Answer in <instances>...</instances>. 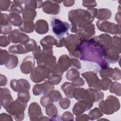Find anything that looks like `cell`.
<instances>
[{
	"instance_id": "cell-1",
	"label": "cell",
	"mask_w": 121,
	"mask_h": 121,
	"mask_svg": "<svg viewBox=\"0 0 121 121\" xmlns=\"http://www.w3.org/2000/svg\"><path fill=\"white\" fill-rule=\"evenodd\" d=\"M78 51L81 60L96 63L102 69L108 67L109 64L105 59V51L98 36L82 41Z\"/></svg>"
},
{
	"instance_id": "cell-2",
	"label": "cell",
	"mask_w": 121,
	"mask_h": 121,
	"mask_svg": "<svg viewBox=\"0 0 121 121\" xmlns=\"http://www.w3.org/2000/svg\"><path fill=\"white\" fill-rule=\"evenodd\" d=\"M98 10L96 8H88L86 10L78 9L69 11L68 13L69 20L71 22V31L77 33L80 29L86 25L91 24L96 17Z\"/></svg>"
},
{
	"instance_id": "cell-3",
	"label": "cell",
	"mask_w": 121,
	"mask_h": 121,
	"mask_svg": "<svg viewBox=\"0 0 121 121\" xmlns=\"http://www.w3.org/2000/svg\"><path fill=\"white\" fill-rule=\"evenodd\" d=\"M120 103L116 97L109 95L105 100L102 101L99 106L101 110L106 114H111L120 109Z\"/></svg>"
},
{
	"instance_id": "cell-4",
	"label": "cell",
	"mask_w": 121,
	"mask_h": 121,
	"mask_svg": "<svg viewBox=\"0 0 121 121\" xmlns=\"http://www.w3.org/2000/svg\"><path fill=\"white\" fill-rule=\"evenodd\" d=\"M81 42L77 35L73 34L69 35L65 38L64 45L69 51L70 57L79 58L80 54L78 47Z\"/></svg>"
},
{
	"instance_id": "cell-5",
	"label": "cell",
	"mask_w": 121,
	"mask_h": 121,
	"mask_svg": "<svg viewBox=\"0 0 121 121\" xmlns=\"http://www.w3.org/2000/svg\"><path fill=\"white\" fill-rule=\"evenodd\" d=\"M27 107V103H24L19 100H16L10 104L9 107L6 109V111L9 113L14 116L15 120L18 118V120L24 119V112Z\"/></svg>"
},
{
	"instance_id": "cell-6",
	"label": "cell",
	"mask_w": 121,
	"mask_h": 121,
	"mask_svg": "<svg viewBox=\"0 0 121 121\" xmlns=\"http://www.w3.org/2000/svg\"><path fill=\"white\" fill-rule=\"evenodd\" d=\"M52 70L48 67L43 65H38L31 72L30 78L33 82L39 83L45 78H48Z\"/></svg>"
},
{
	"instance_id": "cell-7",
	"label": "cell",
	"mask_w": 121,
	"mask_h": 121,
	"mask_svg": "<svg viewBox=\"0 0 121 121\" xmlns=\"http://www.w3.org/2000/svg\"><path fill=\"white\" fill-rule=\"evenodd\" d=\"M51 25L53 33L58 37L64 35L69 28V25L68 23L58 18H53Z\"/></svg>"
},
{
	"instance_id": "cell-8",
	"label": "cell",
	"mask_w": 121,
	"mask_h": 121,
	"mask_svg": "<svg viewBox=\"0 0 121 121\" xmlns=\"http://www.w3.org/2000/svg\"><path fill=\"white\" fill-rule=\"evenodd\" d=\"M71 65V59L67 55H62L59 59L58 64L52 70V74H57L62 75Z\"/></svg>"
},
{
	"instance_id": "cell-9",
	"label": "cell",
	"mask_w": 121,
	"mask_h": 121,
	"mask_svg": "<svg viewBox=\"0 0 121 121\" xmlns=\"http://www.w3.org/2000/svg\"><path fill=\"white\" fill-rule=\"evenodd\" d=\"M96 25L98 29L103 32L110 33L112 34H120V26L114 23L106 21H97Z\"/></svg>"
},
{
	"instance_id": "cell-10",
	"label": "cell",
	"mask_w": 121,
	"mask_h": 121,
	"mask_svg": "<svg viewBox=\"0 0 121 121\" xmlns=\"http://www.w3.org/2000/svg\"><path fill=\"white\" fill-rule=\"evenodd\" d=\"M82 76L86 79L89 87L97 91H100L101 81L95 73L92 71H87L82 73Z\"/></svg>"
},
{
	"instance_id": "cell-11",
	"label": "cell",
	"mask_w": 121,
	"mask_h": 121,
	"mask_svg": "<svg viewBox=\"0 0 121 121\" xmlns=\"http://www.w3.org/2000/svg\"><path fill=\"white\" fill-rule=\"evenodd\" d=\"M8 38L12 43H19L22 44L26 43L30 39L27 35L17 29L13 30L9 35Z\"/></svg>"
},
{
	"instance_id": "cell-12",
	"label": "cell",
	"mask_w": 121,
	"mask_h": 121,
	"mask_svg": "<svg viewBox=\"0 0 121 121\" xmlns=\"http://www.w3.org/2000/svg\"><path fill=\"white\" fill-rule=\"evenodd\" d=\"M54 88L53 85L47 80L42 84L35 85L33 88V93L35 95H39L41 94L46 95Z\"/></svg>"
},
{
	"instance_id": "cell-13",
	"label": "cell",
	"mask_w": 121,
	"mask_h": 121,
	"mask_svg": "<svg viewBox=\"0 0 121 121\" xmlns=\"http://www.w3.org/2000/svg\"><path fill=\"white\" fill-rule=\"evenodd\" d=\"M95 34V27L94 24H89L82 27L77 32V36L81 41L87 40Z\"/></svg>"
},
{
	"instance_id": "cell-14",
	"label": "cell",
	"mask_w": 121,
	"mask_h": 121,
	"mask_svg": "<svg viewBox=\"0 0 121 121\" xmlns=\"http://www.w3.org/2000/svg\"><path fill=\"white\" fill-rule=\"evenodd\" d=\"M10 86L14 91L18 92L23 90L28 91L30 88V85L28 81L22 78L18 80L12 79L10 81Z\"/></svg>"
},
{
	"instance_id": "cell-15",
	"label": "cell",
	"mask_w": 121,
	"mask_h": 121,
	"mask_svg": "<svg viewBox=\"0 0 121 121\" xmlns=\"http://www.w3.org/2000/svg\"><path fill=\"white\" fill-rule=\"evenodd\" d=\"M93 105V103L86 100H80L75 104L73 108V113L75 115L81 114L86 111L90 109Z\"/></svg>"
},
{
	"instance_id": "cell-16",
	"label": "cell",
	"mask_w": 121,
	"mask_h": 121,
	"mask_svg": "<svg viewBox=\"0 0 121 121\" xmlns=\"http://www.w3.org/2000/svg\"><path fill=\"white\" fill-rule=\"evenodd\" d=\"M58 1L46 0L43 4V10L44 13L56 15L59 13L60 6Z\"/></svg>"
},
{
	"instance_id": "cell-17",
	"label": "cell",
	"mask_w": 121,
	"mask_h": 121,
	"mask_svg": "<svg viewBox=\"0 0 121 121\" xmlns=\"http://www.w3.org/2000/svg\"><path fill=\"white\" fill-rule=\"evenodd\" d=\"M35 60L31 56H28L23 60L20 66V70L22 73L25 74H28L33 71L35 69Z\"/></svg>"
},
{
	"instance_id": "cell-18",
	"label": "cell",
	"mask_w": 121,
	"mask_h": 121,
	"mask_svg": "<svg viewBox=\"0 0 121 121\" xmlns=\"http://www.w3.org/2000/svg\"><path fill=\"white\" fill-rule=\"evenodd\" d=\"M13 102V98L8 88H0V104L5 109Z\"/></svg>"
},
{
	"instance_id": "cell-19",
	"label": "cell",
	"mask_w": 121,
	"mask_h": 121,
	"mask_svg": "<svg viewBox=\"0 0 121 121\" xmlns=\"http://www.w3.org/2000/svg\"><path fill=\"white\" fill-rule=\"evenodd\" d=\"M58 40L52 35H48L44 37L40 41V44L42 45L43 49H52L53 45L56 46L58 44Z\"/></svg>"
},
{
	"instance_id": "cell-20",
	"label": "cell",
	"mask_w": 121,
	"mask_h": 121,
	"mask_svg": "<svg viewBox=\"0 0 121 121\" xmlns=\"http://www.w3.org/2000/svg\"><path fill=\"white\" fill-rule=\"evenodd\" d=\"M28 115L30 119L34 117H42V112L41 108L38 104L33 102L30 104L28 108Z\"/></svg>"
},
{
	"instance_id": "cell-21",
	"label": "cell",
	"mask_w": 121,
	"mask_h": 121,
	"mask_svg": "<svg viewBox=\"0 0 121 121\" xmlns=\"http://www.w3.org/2000/svg\"><path fill=\"white\" fill-rule=\"evenodd\" d=\"M49 30L48 23L46 21L39 19L36 21L35 25V31L40 35L46 33Z\"/></svg>"
},
{
	"instance_id": "cell-22",
	"label": "cell",
	"mask_w": 121,
	"mask_h": 121,
	"mask_svg": "<svg viewBox=\"0 0 121 121\" xmlns=\"http://www.w3.org/2000/svg\"><path fill=\"white\" fill-rule=\"evenodd\" d=\"M5 60L3 64L9 69H12L15 68L17 65L18 58L17 56L9 54Z\"/></svg>"
},
{
	"instance_id": "cell-23",
	"label": "cell",
	"mask_w": 121,
	"mask_h": 121,
	"mask_svg": "<svg viewBox=\"0 0 121 121\" xmlns=\"http://www.w3.org/2000/svg\"><path fill=\"white\" fill-rule=\"evenodd\" d=\"M9 52L13 54H25L28 52L26 50L25 44L13 45L9 48Z\"/></svg>"
},
{
	"instance_id": "cell-24",
	"label": "cell",
	"mask_w": 121,
	"mask_h": 121,
	"mask_svg": "<svg viewBox=\"0 0 121 121\" xmlns=\"http://www.w3.org/2000/svg\"><path fill=\"white\" fill-rule=\"evenodd\" d=\"M75 86H74L72 83L69 82H65L61 86V89L63 90V92L65 93L66 96L69 98H73V91Z\"/></svg>"
},
{
	"instance_id": "cell-25",
	"label": "cell",
	"mask_w": 121,
	"mask_h": 121,
	"mask_svg": "<svg viewBox=\"0 0 121 121\" xmlns=\"http://www.w3.org/2000/svg\"><path fill=\"white\" fill-rule=\"evenodd\" d=\"M23 17L24 20L33 21L36 15V12L35 9L25 8L23 13Z\"/></svg>"
},
{
	"instance_id": "cell-26",
	"label": "cell",
	"mask_w": 121,
	"mask_h": 121,
	"mask_svg": "<svg viewBox=\"0 0 121 121\" xmlns=\"http://www.w3.org/2000/svg\"><path fill=\"white\" fill-rule=\"evenodd\" d=\"M20 30L26 33H30L34 31L35 28L34 22L31 21H23L22 24L19 26Z\"/></svg>"
},
{
	"instance_id": "cell-27",
	"label": "cell",
	"mask_w": 121,
	"mask_h": 121,
	"mask_svg": "<svg viewBox=\"0 0 121 121\" xmlns=\"http://www.w3.org/2000/svg\"><path fill=\"white\" fill-rule=\"evenodd\" d=\"M10 24L14 26H19L23 23V20L21 16L16 13H11L9 15Z\"/></svg>"
},
{
	"instance_id": "cell-28",
	"label": "cell",
	"mask_w": 121,
	"mask_h": 121,
	"mask_svg": "<svg viewBox=\"0 0 121 121\" xmlns=\"http://www.w3.org/2000/svg\"><path fill=\"white\" fill-rule=\"evenodd\" d=\"M112 13L107 9H100L98 10L96 17L100 20H107L111 17Z\"/></svg>"
},
{
	"instance_id": "cell-29",
	"label": "cell",
	"mask_w": 121,
	"mask_h": 121,
	"mask_svg": "<svg viewBox=\"0 0 121 121\" xmlns=\"http://www.w3.org/2000/svg\"><path fill=\"white\" fill-rule=\"evenodd\" d=\"M43 4V1L26 0L25 1V8L35 9L36 8H41Z\"/></svg>"
},
{
	"instance_id": "cell-30",
	"label": "cell",
	"mask_w": 121,
	"mask_h": 121,
	"mask_svg": "<svg viewBox=\"0 0 121 121\" xmlns=\"http://www.w3.org/2000/svg\"><path fill=\"white\" fill-rule=\"evenodd\" d=\"M24 103H27L30 99L29 92L27 90H23L19 92L17 94V98Z\"/></svg>"
},
{
	"instance_id": "cell-31",
	"label": "cell",
	"mask_w": 121,
	"mask_h": 121,
	"mask_svg": "<svg viewBox=\"0 0 121 121\" xmlns=\"http://www.w3.org/2000/svg\"><path fill=\"white\" fill-rule=\"evenodd\" d=\"M13 2V3H12V4L11 5L8 11L9 12H12V13H16L18 14L21 13L23 11V9L22 6L15 2V0H14Z\"/></svg>"
},
{
	"instance_id": "cell-32",
	"label": "cell",
	"mask_w": 121,
	"mask_h": 121,
	"mask_svg": "<svg viewBox=\"0 0 121 121\" xmlns=\"http://www.w3.org/2000/svg\"><path fill=\"white\" fill-rule=\"evenodd\" d=\"M114 72V69L112 68H107L102 69L100 71V75L102 78H106L111 77Z\"/></svg>"
},
{
	"instance_id": "cell-33",
	"label": "cell",
	"mask_w": 121,
	"mask_h": 121,
	"mask_svg": "<svg viewBox=\"0 0 121 121\" xmlns=\"http://www.w3.org/2000/svg\"><path fill=\"white\" fill-rule=\"evenodd\" d=\"M79 73L76 69H72L69 70L66 74V78L69 80H73L79 77Z\"/></svg>"
},
{
	"instance_id": "cell-34",
	"label": "cell",
	"mask_w": 121,
	"mask_h": 121,
	"mask_svg": "<svg viewBox=\"0 0 121 121\" xmlns=\"http://www.w3.org/2000/svg\"><path fill=\"white\" fill-rule=\"evenodd\" d=\"M48 80L52 85H58L61 81L62 77L60 75L57 74H52L48 78Z\"/></svg>"
},
{
	"instance_id": "cell-35",
	"label": "cell",
	"mask_w": 121,
	"mask_h": 121,
	"mask_svg": "<svg viewBox=\"0 0 121 121\" xmlns=\"http://www.w3.org/2000/svg\"><path fill=\"white\" fill-rule=\"evenodd\" d=\"M48 95L52 102H57L62 97L61 94L57 90H52Z\"/></svg>"
},
{
	"instance_id": "cell-36",
	"label": "cell",
	"mask_w": 121,
	"mask_h": 121,
	"mask_svg": "<svg viewBox=\"0 0 121 121\" xmlns=\"http://www.w3.org/2000/svg\"><path fill=\"white\" fill-rule=\"evenodd\" d=\"M51 109L48 106H46V114L51 117H54L56 116V114H57V109L55 107V106L52 104H51Z\"/></svg>"
},
{
	"instance_id": "cell-37",
	"label": "cell",
	"mask_w": 121,
	"mask_h": 121,
	"mask_svg": "<svg viewBox=\"0 0 121 121\" xmlns=\"http://www.w3.org/2000/svg\"><path fill=\"white\" fill-rule=\"evenodd\" d=\"M112 84V81L108 78L103 79L100 83V87L104 90H107L110 88L111 84Z\"/></svg>"
},
{
	"instance_id": "cell-38",
	"label": "cell",
	"mask_w": 121,
	"mask_h": 121,
	"mask_svg": "<svg viewBox=\"0 0 121 121\" xmlns=\"http://www.w3.org/2000/svg\"><path fill=\"white\" fill-rule=\"evenodd\" d=\"M12 26L11 24L5 26H0V33L3 35L10 34L11 32Z\"/></svg>"
},
{
	"instance_id": "cell-39",
	"label": "cell",
	"mask_w": 121,
	"mask_h": 121,
	"mask_svg": "<svg viewBox=\"0 0 121 121\" xmlns=\"http://www.w3.org/2000/svg\"><path fill=\"white\" fill-rule=\"evenodd\" d=\"M91 112H93V113H95L94 114H92V115H90V119H91V117L92 118V120H95V119H96V118H100V117L101 116H103V114L102 112H101L99 110V109L97 108H94V109H93L91 111H90Z\"/></svg>"
},
{
	"instance_id": "cell-40",
	"label": "cell",
	"mask_w": 121,
	"mask_h": 121,
	"mask_svg": "<svg viewBox=\"0 0 121 121\" xmlns=\"http://www.w3.org/2000/svg\"><path fill=\"white\" fill-rule=\"evenodd\" d=\"M11 1L7 0H0V10H8V9L10 5L12 3Z\"/></svg>"
},
{
	"instance_id": "cell-41",
	"label": "cell",
	"mask_w": 121,
	"mask_h": 121,
	"mask_svg": "<svg viewBox=\"0 0 121 121\" xmlns=\"http://www.w3.org/2000/svg\"><path fill=\"white\" fill-rule=\"evenodd\" d=\"M70 104V100L67 98L61 99L59 102V105L62 108L64 109H66L68 108H69V107Z\"/></svg>"
},
{
	"instance_id": "cell-42",
	"label": "cell",
	"mask_w": 121,
	"mask_h": 121,
	"mask_svg": "<svg viewBox=\"0 0 121 121\" xmlns=\"http://www.w3.org/2000/svg\"><path fill=\"white\" fill-rule=\"evenodd\" d=\"M0 46L1 47H6L10 43V41L9 38L6 36H0Z\"/></svg>"
},
{
	"instance_id": "cell-43",
	"label": "cell",
	"mask_w": 121,
	"mask_h": 121,
	"mask_svg": "<svg viewBox=\"0 0 121 121\" xmlns=\"http://www.w3.org/2000/svg\"><path fill=\"white\" fill-rule=\"evenodd\" d=\"M41 54H42V51L41 49V47H40V46L38 45L36 49L33 51V55L34 56V57L37 60H38L40 59L41 56Z\"/></svg>"
},
{
	"instance_id": "cell-44",
	"label": "cell",
	"mask_w": 121,
	"mask_h": 121,
	"mask_svg": "<svg viewBox=\"0 0 121 121\" xmlns=\"http://www.w3.org/2000/svg\"><path fill=\"white\" fill-rule=\"evenodd\" d=\"M72 84L75 86H82L84 85L85 82L82 78L79 77L72 80Z\"/></svg>"
},
{
	"instance_id": "cell-45",
	"label": "cell",
	"mask_w": 121,
	"mask_h": 121,
	"mask_svg": "<svg viewBox=\"0 0 121 121\" xmlns=\"http://www.w3.org/2000/svg\"><path fill=\"white\" fill-rule=\"evenodd\" d=\"M71 67L73 69H80L81 68L80 62L76 59H71Z\"/></svg>"
},
{
	"instance_id": "cell-46",
	"label": "cell",
	"mask_w": 121,
	"mask_h": 121,
	"mask_svg": "<svg viewBox=\"0 0 121 121\" xmlns=\"http://www.w3.org/2000/svg\"><path fill=\"white\" fill-rule=\"evenodd\" d=\"M82 4L84 6L86 7H89L90 8H92L96 6V2L95 1H83Z\"/></svg>"
},
{
	"instance_id": "cell-47",
	"label": "cell",
	"mask_w": 121,
	"mask_h": 121,
	"mask_svg": "<svg viewBox=\"0 0 121 121\" xmlns=\"http://www.w3.org/2000/svg\"><path fill=\"white\" fill-rule=\"evenodd\" d=\"M74 0H65L63 1V5L66 7H70L73 6L74 4Z\"/></svg>"
}]
</instances>
